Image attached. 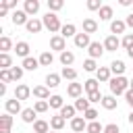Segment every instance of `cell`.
Returning <instances> with one entry per match:
<instances>
[{"instance_id": "6da1fadb", "label": "cell", "mask_w": 133, "mask_h": 133, "mask_svg": "<svg viewBox=\"0 0 133 133\" xmlns=\"http://www.w3.org/2000/svg\"><path fill=\"white\" fill-rule=\"evenodd\" d=\"M110 94L116 98V96H125L127 91H129V79L123 75V77H112L110 79Z\"/></svg>"}, {"instance_id": "7a4b0ae2", "label": "cell", "mask_w": 133, "mask_h": 133, "mask_svg": "<svg viewBox=\"0 0 133 133\" xmlns=\"http://www.w3.org/2000/svg\"><path fill=\"white\" fill-rule=\"evenodd\" d=\"M42 21H44V27L50 31V33H54V35H58V31L62 29V23H60V19H58V15L56 12H46L44 17H42Z\"/></svg>"}, {"instance_id": "3957f363", "label": "cell", "mask_w": 133, "mask_h": 133, "mask_svg": "<svg viewBox=\"0 0 133 133\" xmlns=\"http://www.w3.org/2000/svg\"><path fill=\"white\" fill-rule=\"evenodd\" d=\"M50 50H56V52H64L66 50V39L58 33V35H52L50 37Z\"/></svg>"}, {"instance_id": "277c9868", "label": "cell", "mask_w": 133, "mask_h": 133, "mask_svg": "<svg viewBox=\"0 0 133 133\" xmlns=\"http://www.w3.org/2000/svg\"><path fill=\"white\" fill-rule=\"evenodd\" d=\"M31 91H33V89H31L29 85H25V83H19V85L15 87V98H17L19 102H23V100H27V98L31 96Z\"/></svg>"}, {"instance_id": "5b68a950", "label": "cell", "mask_w": 133, "mask_h": 133, "mask_svg": "<svg viewBox=\"0 0 133 133\" xmlns=\"http://www.w3.org/2000/svg\"><path fill=\"white\" fill-rule=\"evenodd\" d=\"M29 19H31V17H29L25 10H19V8H17V10L10 15V21H12V25H27V21H29Z\"/></svg>"}, {"instance_id": "8992f818", "label": "cell", "mask_w": 133, "mask_h": 133, "mask_svg": "<svg viewBox=\"0 0 133 133\" xmlns=\"http://www.w3.org/2000/svg\"><path fill=\"white\" fill-rule=\"evenodd\" d=\"M25 29H27V33H39V31L44 29V21H42V19H35V17H31V19L27 21Z\"/></svg>"}, {"instance_id": "52a82bcc", "label": "cell", "mask_w": 133, "mask_h": 133, "mask_svg": "<svg viewBox=\"0 0 133 133\" xmlns=\"http://www.w3.org/2000/svg\"><path fill=\"white\" fill-rule=\"evenodd\" d=\"M121 48V39L116 37V35H108L106 39H104V50L106 52H116Z\"/></svg>"}, {"instance_id": "ba28073f", "label": "cell", "mask_w": 133, "mask_h": 133, "mask_svg": "<svg viewBox=\"0 0 133 133\" xmlns=\"http://www.w3.org/2000/svg\"><path fill=\"white\" fill-rule=\"evenodd\" d=\"M87 52H89V58H100L106 50H104V44H100V42H91L89 44V48H87Z\"/></svg>"}, {"instance_id": "9c48e42d", "label": "cell", "mask_w": 133, "mask_h": 133, "mask_svg": "<svg viewBox=\"0 0 133 133\" xmlns=\"http://www.w3.org/2000/svg\"><path fill=\"white\" fill-rule=\"evenodd\" d=\"M125 29H127V23L125 21H121V19L110 21V35H116L118 37V33H125Z\"/></svg>"}, {"instance_id": "30bf717a", "label": "cell", "mask_w": 133, "mask_h": 133, "mask_svg": "<svg viewBox=\"0 0 133 133\" xmlns=\"http://www.w3.org/2000/svg\"><path fill=\"white\" fill-rule=\"evenodd\" d=\"M96 79L100 81V83H110V79H112V71H110V66H100L98 71H96Z\"/></svg>"}, {"instance_id": "8fae6325", "label": "cell", "mask_w": 133, "mask_h": 133, "mask_svg": "<svg viewBox=\"0 0 133 133\" xmlns=\"http://www.w3.org/2000/svg\"><path fill=\"white\" fill-rule=\"evenodd\" d=\"M31 94H33L37 100H50V98H52V96H50V87H48V85H35Z\"/></svg>"}, {"instance_id": "7c38bea8", "label": "cell", "mask_w": 133, "mask_h": 133, "mask_svg": "<svg viewBox=\"0 0 133 133\" xmlns=\"http://www.w3.org/2000/svg\"><path fill=\"white\" fill-rule=\"evenodd\" d=\"M4 108H6V112H8V114H19V112H23V108H21V102H19L17 98H12V100H6V102H4Z\"/></svg>"}, {"instance_id": "4fadbf2b", "label": "cell", "mask_w": 133, "mask_h": 133, "mask_svg": "<svg viewBox=\"0 0 133 133\" xmlns=\"http://www.w3.org/2000/svg\"><path fill=\"white\" fill-rule=\"evenodd\" d=\"M66 94H69L71 98H75V100L81 98V94H83V83H75V81L69 83V85H66Z\"/></svg>"}, {"instance_id": "5bb4252c", "label": "cell", "mask_w": 133, "mask_h": 133, "mask_svg": "<svg viewBox=\"0 0 133 133\" xmlns=\"http://www.w3.org/2000/svg\"><path fill=\"white\" fill-rule=\"evenodd\" d=\"M71 129H73V133H81V131L87 129V121H85L83 116H75V118L71 121Z\"/></svg>"}, {"instance_id": "9a60e30c", "label": "cell", "mask_w": 133, "mask_h": 133, "mask_svg": "<svg viewBox=\"0 0 133 133\" xmlns=\"http://www.w3.org/2000/svg\"><path fill=\"white\" fill-rule=\"evenodd\" d=\"M29 50H31V48H29L27 42H17V44H15V52H17V56H21L23 60L29 58Z\"/></svg>"}, {"instance_id": "2e32d148", "label": "cell", "mask_w": 133, "mask_h": 133, "mask_svg": "<svg viewBox=\"0 0 133 133\" xmlns=\"http://www.w3.org/2000/svg\"><path fill=\"white\" fill-rule=\"evenodd\" d=\"M98 31V21L96 19H91V17H87V19H83V33H96Z\"/></svg>"}, {"instance_id": "e0dca14e", "label": "cell", "mask_w": 133, "mask_h": 133, "mask_svg": "<svg viewBox=\"0 0 133 133\" xmlns=\"http://www.w3.org/2000/svg\"><path fill=\"white\" fill-rule=\"evenodd\" d=\"M110 71L114 73V77H123L125 71H127V66H125L123 60H112V62H110Z\"/></svg>"}, {"instance_id": "ac0fdd59", "label": "cell", "mask_w": 133, "mask_h": 133, "mask_svg": "<svg viewBox=\"0 0 133 133\" xmlns=\"http://www.w3.org/2000/svg\"><path fill=\"white\" fill-rule=\"evenodd\" d=\"M23 10H25L27 15H37L39 2H37V0H25V2H23Z\"/></svg>"}, {"instance_id": "d6986e66", "label": "cell", "mask_w": 133, "mask_h": 133, "mask_svg": "<svg viewBox=\"0 0 133 133\" xmlns=\"http://www.w3.org/2000/svg\"><path fill=\"white\" fill-rule=\"evenodd\" d=\"M73 39H75V46L77 48H89V44H91V39H89L87 33H77Z\"/></svg>"}, {"instance_id": "ffe728a7", "label": "cell", "mask_w": 133, "mask_h": 133, "mask_svg": "<svg viewBox=\"0 0 133 133\" xmlns=\"http://www.w3.org/2000/svg\"><path fill=\"white\" fill-rule=\"evenodd\" d=\"M75 112H77V110H75V106H71V104H64V106L60 108V112H58V114H60L64 121H73V118H75Z\"/></svg>"}, {"instance_id": "44dd1931", "label": "cell", "mask_w": 133, "mask_h": 133, "mask_svg": "<svg viewBox=\"0 0 133 133\" xmlns=\"http://www.w3.org/2000/svg\"><path fill=\"white\" fill-rule=\"evenodd\" d=\"M64 125H66V121H64L60 114H54V116H50V129H52V131H60Z\"/></svg>"}, {"instance_id": "7402d4cb", "label": "cell", "mask_w": 133, "mask_h": 133, "mask_svg": "<svg viewBox=\"0 0 133 133\" xmlns=\"http://www.w3.org/2000/svg\"><path fill=\"white\" fill-rule=\"evenodd\" d=\"M60 35L66 39V37H75L77 35V27L73 25V23H64L62 25V29H60Z\"/></svg>"}, {"instance_id": "603a6c76", "label": "cell", "mask_w": 133, "mask_h": 133, "mask_svg": "<svg viewBox=\"0 0 133 133\" xmlns=\"http://www.w3.org/2000/svg\"><path fill=\"white\" fill-rule=\"evenodd\" d=\"M89 104H91V102H89L87 98H83V96H81V98H77V100H75V104H73V106H75V110H79V112H87V110L91 108Z\"/></svg>"}, {"instance_id": "cb8c5ba5", "label": "cell", "mask_w": 133, "mask_h": 133, "mask_svg": "<svg viewBox=\"0 0 133 133\" xmlns=\"http://www.w3.org/2000/svg\"><path fill=\"white\" fill-rule=\"evenodd\" d=\"M35 116H37V112H35L33 108H23V112H21V118H23V123H31V125H33V123L37 121Z\"/></svg>"}, {"instance_id": "d4e9b609", "label": "cell", "mask_w": 133, "mask_h": 133, "mask_svg": "<svg viewBox=\"0 0 133 133\" xmlns=\"http://www.w3.org/2000/svg\"><path fill=\"white\" fill-rule=\"evenodd\" d=\"M73 62H75V54H73L71 50L60 52V64H62V66H71Z\"/></svg>"}, {"instance_id": "484cf974", "label": "cell", "mask_w": 133, "mask_h": 133, "mask_svg": "<svg viewBox=\"0 0 133 133\" xmlns=\"http://www.w3.org/2000/svg\"><path fill=\"white\" fill-rule=\"evenodd\" d=\"M21 66H23L25 71H35V69H37V66H42V64H39V58L29 56V58H25V60H23V64H21Z\"/></svg>"}, {"instance_id": "4316f807", "label": "cell", "mask_w": 133, "mask_h": 133, "mask_svg": "<svg viewBox=\"0 0 133 133\" xmlns=\"http://www.w3.org/2000/svg\"><path fill=\"white\" fill-rule=\"evenodd\" d=\"M100 104H102V106H104V108H106V110H114V108H116V106H118V102H116V98H114V96H112V94H110V96H104V98H102V102H100Z\"/></svg>"}, {"instance_id": "83f0119b", "label": "cell", "mask_w": 133, "mask_h": 133, "mask_svg": "<svg viewBox=\"0 0 133 133\" xmlns=\"http://www.w3.org/2000/svg\"><path fill=\"white\" fill-rule=\"evenodd\" d=\"M33 131H35V133H50V123L37 118V121L33 123Z\"/></svg>"}, {"instance_id": "f1b7e54d", "label": "cell", "mask_w": 133, "mask_h": 133, "mask_svg": "<svg viewBox=\"0 0 133 133\" xmlns=\"http://www.w3.org/2000/svg\"><path fill=\"white\" fill-rule=\"evenodd\" d=\"M112 6H108V4H104L100 10H98V17H100V21H110L112 19Z\"/></svg>"}, {"instance_id": "f546056e", "label": "cell", "mask_w": 133, "mask_h": 133, "mask_svg": "<svg viewBox=\"0 0 133 133\" xmlns=\"http://www.w3.org/2000/svg\"><path fill=\"white\" fill-rule=\"evenodd\" d=\"M83 89H85L87 94L100 91V81H98V79H87V81H83Z\"/></svg>"}, {"instance_id": "4dcf8cb0", "label": "cell", "mask_w": 133, "mask_h": 133, "mask_svg": "<svg viewBox=\"0 0 133 133\" xmlns=\"http://www.w3.org/2000/svg\"><path fill=\"white\" fill-rule=\"evenodd\" d=\"M8 50H15V48H12V39H10L8 35H2V37H0V52L8 54Z\"/></svg>"}, {"instance_id": "1f68e13d", "label": "cell", "mask_w": 133, "mask_h": 133, "mask_svg": "<svg viewBox=\"0 0 133 133\" xmlns=\"http://www.w3.org/2000/svg\"><path fill=\"white\" fill-rule=\"evenodd\" d=\"M60 77H64L66 81H75V79H77V71H75L73 66H62Z\"/></svg>"}, {"instance_id": "d6a6232c", "label": "cell", "mask_w": 133, "mask_h": 133, "mask_svg": "<svg viewBox=\"0 0 133 133\" xmlns=\"http://www.w3.org/2000/svg\"><path fill=\"white\" fill-rule=\"evenodd\" d=\"M52 62H54V56H52L50 50H46V52L39 54V64H42V66H50Z\"/></svg>"}, {"instance_id": "836d02e7", "label": "cell", "mask_w": 133, "mask_h": 133, "mask_svg": "<svg viewBox=\"0 0 133 133\" xmlns=\"http://www.w3.org/2000/svg\"><path fill=\"white\" fill-rule=\"evenodd\" d=\"M46 85H48V87H58V85H60V75L48 73V75H46Z\"/></svg>"}, {"instance_id": "e575fe53", "label": "cell", "mask_w": 133, "mask_h": 133, "mask_svg": "<svg viewBox=\"0 0 133 133\" xmlns=\"http://www.w3.org/2000/svg\"><path fill=\"white\" fill-rule=\"evenodd\" d=\"M48 104H50V108H56V110H60L62 106H64V100H62V96H58V94H54L50 100H48Z\"/></svg>"}, {"instance_id": "d590c367", "label": "cell", "mask_w": 133, "mask_h": 133, "mask_svg": "<svg viewBox=\"0 0 133 133\" xmlns=\"http://www.w3.org/2000/svg\"><path fill=\"white\" fill-rule=\"evenodd\" d=\"M10 127H12V114L4 112L0 116V129H10Z\"/></svg>"}, {"instance_id": "8d00e7d4", "label": "cell", "mask_w": 133, "mask_h": 133, "mask_svg": "<svg viewBox=\"0 0 133 133\" xmlns=\"http://www.w3.org/2000/svg\"><path fill=\"white\" fill-rule=\"evenodd\" d=\"M85 131L87 133H104V125L98 123V121H94V123H87V129Z\"/></svg>"}, {"instance_id": "74e56055", "label": "cell", "mask_w": 133, "mask_h": 133, "mask_svg": "<svg viewBox=\"0 0 133 133\" xmlns=\"http://www.w3.org/2000/svg\"><path fill=\"white\" fill-rule=\"evenodd\" d=\"M0 66H2V69H12V58H10V54L0 52Z\"/></svg>"}, {"instance_id": "f35d334b", "label": "cell", "mask_w": 133, "mask_h": 133, "mask_svg": "<svg viewBox=\"0 0 133 133\" xmlns=\"http://www.w3.org/2000/svg\"><path fill=\"white\" fill-rule=\"evenodd\" d=\"M83 69H85L87 73H96L100 66L96 64V60H94V58H87V60H83Z\"/></svg>"}, {"instance_id": "ab89813d", "label": "cell", "mask_w": 133, "mask_h": 133, "mask_svg": "<svg viewBox=\"0 0 133 133\" xmlns=\"http://www.w3.org/2000/svg\"><path fill=\"white\" fill-rule=\"evenodd\" d=\"M48 108H50V104H48V100H37V102L33 104V110H35L37 114H39V112H46Z\"/></svg>"}, {"instance_id": "60d3db41", "label": "cell", "mask_w": 133, "mask_h": 133, "mask_svg": "<svg viewBox=\"0 0 133 133\" xmlns=\"http://www.w3.org/2000/svg\"><path fill=\"white\" fill-rule=\"evenodd\" d=\"M62 6H64L62 0H48V10H50V12H56V10H60Z\"/></svg>"}, {"instance_id": "b9f144b4", "label": "cell", "mask_w": 133, "mask_h": 133, "mask_svg": "<svg viewBox=\"0 0 133 133\" xmlns=\"http://www.w3.org/2000/svg\"><path fill=\"white\" fill-rule=\"evenodd\" d=\"M83 118H85L87 123H94V121H98V110H96V108H89L87 112H83Z\"/></svg>"}, {"instance_id": "7bdbcfd3", "label": "cell", "mask_w": 133, "mask_h": 133, "mask_svg": "<svg viewBox=\"0 0 133 133\" xmlns=\"http://www.w3.org/2000/svg\"><path fill=\"white\" fill-rule=\"evenodd\" d=\"M121 46H123L125 50H129V48H133V33H125V37L121 39Z\"/></svg>"}, {"instance_id": "ee69618b", "label": "cell", "mask_w": 133, "mask_h": 133, "mask_svg": "<svg viewBox=\"0 0 133 133\" xmlns=\"http://www.w3.org/2000/svg\"><path fill=\"white\" fill-rule=\"evenodd\" d=\"M23 73H25V69H23V66H12V69H10V75H12V81H19V79L23 77Z\"/></svg>"}, {"instance_id": "f6af8a7d", "label": "cell", "mask_w": 133, "mask_h": 133, "mask_svg": "<svg viewBox=\"0 0 133 133\" xmlns=\"http://www.w3.org/2000/svg\"><path fill=\"white\" fill-rule=\"evenodd\" d=\"M0 79H2V83H10V81H12L10 69H2V71H0Z\"/></svg>"}, {"instance_id": "bcb514c9", "label": "cell", "mask_w": 133, "mask_h": 133, "mask_svg": "<svg viewBox=\"0 0 133 133\" xmlns=\"http://www.w3.org/2000/svg\"><path fill=\"white\" fill-rule=\"evenodd\" d=\"M104 133H121V129L116 123H108V125H104Z\"/></svg>"}, {"instance_id": "7dc6e473", "label": "cell", "mask_w": 133, "mask_h": 133, "mask_svg": "<svg viewBox=\"0 0 133 133\" xmlns=\"http://www.w3.org/2000/svg\"><path fill=\"white\" fill-rule=\"evenodd\" d=\"M102 6H104V4H102L100 0H87V8H89V10H100Z\"/></svg>"}, {"instance_id": "c3c4849f", "label": "cell", "mask_w": 133, "mask_h": 133, "mask_svg": "<svg viewBox=\"0 0 133 133\" xmlns=\"http://www.w3.org/2000/svg\"><path fill=\"white\" fill-rule=\"evenodd\" d=\"M102 98H104V96H102L100 91H91V94H87V100H89V102H102Z\"/></svg>"}, {"instance_id": "681fc988", "label": "cell", "mask_w": 133, "mask_h": 133, "mask_svg": "<svg viewBox=\"0 0 133 133\" xmlns=\"http://www.w3.org/2000/svg\"><path fill=\"white\" fill-rule=\"evenodd\" d=\"M0 4L6 6V8H15V10H17V0H2Z\"/></svg>"}, {"instance_id": "f907efd6", "label": "cell", "mask_w": 133, "mask_h": 133, "mask_svg": "<svg viewBox=\"0 0 133 133\" xmlns=\"http://www.w3.org/2000/svg\"><path fill=\"white\" fill-rule=\"evenodd\" d=\"M125 100H127V104H129L131 110H133V89H129V91L125 94Z\"/></svg>"}, {"instance_id": "816d5d0a", "label": "cell", "mask_w": 133, "mask_h": 133, "mask_svg": "<svg viewBox=\"0 0 133 133\" xmlns=\"http://www.w3.org/2000/svg\"><path fill=\"white\" fill-rule=\"evenodd\" d=\"M125 23H127V27H131V29H133V12H131V15H127Z\"/></svg>"}, {"instance_id": "f5cc1de1", "label": "cell", "mask_w": 133, "mask_h": 133, "mask_svg": "<svg viewBox=\"0 0 133 133\" xmlns=\"http://www.w3.org/2000/svg\"><path fill=\"white\" fill-rule=\"evenodd\" d=\"M0 96H6V83H0Z\"/></svg>"}, {"instance_id": "db71d44e", "label": "cell", "mask_w": 133, "mask_h": 133, "mask_svg": "<svg viewBox=\"0 0 133 133\" xmlns=\"http://www.w3.org/2000/svg\"><path fill=\"white\" fill-rule=\"evenodd\" d=\"M6 12H8V8H6V6H2V4H0V17H4V15H6Z\"/></svg>"}, {"instance_id": "11a10c76", "label": "cell", "mask_w": 133, "mask_h": 133, "mask_svg": "<svg viewBox=\"0 0 133 133\" xmlns=\"http://www.w3.org/2000/svg\"><path fill=\"white\" fill-rule=\"evenodd\" d=\"M133 0H121V6H131Z\"/></svg>"}, {"instance_id": "9f6ffc18", "label": "cell", "mask_w": 133, "mask_h": 133, "mask_svg": "<svg viewBox=\"0 0 133 133\" xmlns=\"http://www.w3.org/2000/svg\"><path fill=\"white\" fill-rule=\"evenodd\" d=\"M127 121H129V123H131V125H133V110H131V112H129V116H127Z\"/></svg>"}, {"instance_id": "6f0895ef", "label": "cell", "mask_w": 133, "mask_h": 133, "mask_svg": "<svg viewBox=\"0 0 133 133\" xmlns=\"http://www.w3.org/2000/svg\"><path fill=\"white\" fill-rule=\"evenodd\" d=\"M127 56H129V58H133V48H129V50H127Z\"/></svg>"}, {"instance_id": "680465c9", "label": "cell", "mask_w": 133, "mask_h": 133, "mask_svg": "<svg viewBox=\"0 0 133 133\" xmlns=\"http://www.w3.org/2000/svg\"><path fill=\"white\" fill-rule=\"evenodd\" d=\"M0 133H10V129H0Z\"/></svg>"}, {"instance_id": "91938a15", "label": "cell", "mask_w": 133, "mask_h": 133, "mask_svg": "<svg viewBox=\"0 0 133 133\" xmlns=\"http://www.w3.org/2000/svg\"><path fill=\"white\" fill-rule=\"evenodd\" d=\"M129 89H133V79H129Z\"/></svg>"}, {"instance_id": "94428289", "label": "cell", "mask_w": 133, "mask_h": 133, "mask_svg": "<svg viewBox=\"0 0 133 133\" xmlns=\"http://www.w3.org/2000/svg\"><path fill=\"white\" fill-rule=\"evenodd\" d=\"M50 133H58V131H50Z\"/></svg>"}]
</instances>
